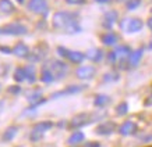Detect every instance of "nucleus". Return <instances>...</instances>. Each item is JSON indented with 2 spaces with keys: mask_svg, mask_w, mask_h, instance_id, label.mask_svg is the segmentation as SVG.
I'll return each instance as SVG.
<instances>
[{
  "mask_svg": "<svg viewBox=\"0 0 152 147\" xmlns=\"http://www.w3.org/2000/svg\"><path fill=\"white\" fill-rule=\"evenodd\" d=\"M53 27L67 33H77L81 31V27L77 22V14L70 11H57L53 17Z\"/></svg>",
  "mask_w": 152,
  "mask_h": 147,
  "instance_id": "1",
  "label": "nucleus"
},
{
  "mask_svg": "<svg viewBox=\"0 0 152 147\" xmlns=\"http://www.w3.org/2000/svg\"><path fill=\"white\" fill-rule=\"evenodd\" d=\"M130 54H131V50L129 46H120L109 54V61L119 68H126L129 67L127 63H129Z\"/></svg>",
  "mask_w": 152,
  "mask_h": 147,
  "instance_id": "2",
  "label": "nucleus"
},
{
  "mask_svg": "<svg viewBox=\"0 0 152 147\" xmlns=\"http://www.w3.org/2000/svg\"><path fill=\"white\" fill-rule=\"evenodd\" d=\"M53 126L50 121H43V122H39L34 126L32 132L29 135V139H31V142H39L42 138H43V135L46 133L48 130Z\"/></svg>",
  "mask_w": 152,
  "mask_h": 147,
  "instance_id": "3",
  "label": "nucleus"
},
{
  "mask_svg": "<svg viewBox=\"0 0 152 147\" xmlns=\"http://www.w3.org/2000/svg\"><path fill=\"white\" fill-rule=\"evenodd\" d=\"M45 68L49 69L53 75H55L56 79H60L63 78L67 72V67H66L64 63H61V61H57V60H52L49 63L45 64Z\"/></svg>",
  "mask_w": 152,
  "mask_h": 147,
  "instance_id": "4",
  "label": "nucleus"
},
{
  "mask_svg": "<svg viewBox=\"0 0 152 147\" xmlns=\"http://www.w3.org/2000/svg\"><path fill=\"white\" fill-rule=\"evenodd\" d=\"M28 32V29L25 25L23 24H9L4 27L0 28V35H14V36H18V35H25Z\"/></svg>",
  "mask_w": 152,
  "mask_h": 147,
  "instance_id": "5",
  "label": "nucleus"
},
{
  "mask_svg": "<svg viewBox=\"0 0 152 147\" xmlns=\"http://www.w3.org/2000/svg\"><path fill=\"white\" fill-rule=\"evenodd\" d=\"M57 53H59L61 57H64V58L70 60L71 63H75V64H80V63H83L84 57H85V55H84L83 53H80V51L69 50V49H66V47H63V46L57 47Z\"/></svg>",
  "mask_w": 152,
  "mask_h": 147,
  "instance_id": "6",
  "label": "nucleus"
},
{
  "mask_svg": "<svg viewBox=\"0 0 152 147\" xmlns=\"http://www.w3.org/2000/svg\"><path fill=\"white\" fill-rule=\"evenodd\" d=\"M94 117H95V115L87 114V112L75 115L73 120H71V122H70V128L71 129H78V128H81V126H84V125L91 124L92 121L96 120V118H94Z\"/></svg>",
  "mask_w": 152,
  "mask_h": 147,
  "instance_id": "7",
  "label": "nucleus"
},
{
  "mask_svg": "<svg viewBox=\"0 0 152 147\" xmlns=\"http://www.w3.org/2000/svg\"><path fill=\"white\" fill-rule=\"evenodd\" d=\"M142 21L140 18H129L124 19L121 22V28L124 29L127 33H134V32H138L142 29Z\"/></svg>",
  "mask_w": 152,
  "mask_h": 147,
  "instance_id": "8",
  "label": "nucleus"
},
{
  "mask_svg": "<svg viewBox=\"0 0 152 147\" xmlns=\"http://www.w3.org/2000/svg\"><path fill=\"white\" fill-rule=\"evenodd\" d=\"M28 9L35 14H41V15H46L49 11V6H48L46 0H31Z\"/></svg>",
  "mask_w": 152,
  "mask_h": 147,
  "instance_id": "9",
  "label": "nucleus"
},
{
  "mask_svg": "<svg viewBox=\"0 0 152 147\" xmlns=\"http://www.w3.org/2000/svg\"><path fill=\"white\" fill-rule=\"evenodd\" d=\"M94 75H95V68L91 65H85L77 69V76L80 79H91L94 78Z\"/></svg>",
  "mask_w": 152,
  "mask_h": 147,
  "instance_id": "10",
  "label": "nucleus"
},
{
  "mask_svg": "<svg viewBox=\"0 0 152 147\" xmlns=\"http://www.w3.org/2000/svg\"><path fill=\"white\" fill-rule=\"evenodd\" d=\"M13 54L17 55V57H21V58H25V57H29L31 51H29L27 45H24V43H17L13 49Z\"/></svg>",
  "mask_w": 152,
  "mask_h": 147,
  "instance_id": "11",
  "label": "nucleus"
},
{
  "mask_svg": "<svg viewBox=\"0 0 152 147\" xmlns=\"http://www.w3.org/2000/svg\"><path fill=\"white\" fill-rule=\"evenodd\" d=\"M119 132L123 136H130V135H133L137 132V125L134 124V122H131V121H127V122H124V124L120 126Z\"/></svg>",
  "mask_w": 152,
  "mask_h": 147,
  "instance_id": "12",
  "label": "nucleus"
},
{
  "mask_svg": "<svg viewBox=\"0 0 152 147\" xmlns=\"http://www.w3.org/2000/svg\"><path fill=\"white\" fill-rule=\"evenodd\" d=\"M85 86H78V85H71L69 86L67 89H63V90H60V92L55 93L53 97H61V96H66V94H74V93H78L81 90H84Z\"/></svg>",
  "mask_w": 152,
  "mask_h": 147,
  "instance_id": "13",
  "label": "nucleus"
},
{
  "mask_svg": "<svg viewBox=\"0 0 152 147\" xmlns=\"http://www.w3.org/2000/svg\"><path fill=\"white\" fill-rule=\"evenodd\" d=\"M115 129H116L115 122H103V124H101L98 126L96 133L98 135H110L115 132Z\"/></svg>",
  "mask_w": 152,
  "mask_h": 147,
  "instance_id": "14",
  "label": "nucleus"
},
{
  "mask_svg": "<svg viewBox=\"0 0 152 147\" xmlns=\"http://www.w3.org/2000/svg\"><path fill=\"white\" fill-rule=\"evenodd\" d=\"M144 54V50L142 49H138V50L133 51L130 54V58H129V67H137L138 63L141 61V57Z\"/></svg>",
  "mask_w": 152,
  "mask_h": 147,
  "instance_id": "15",
  "label": "nucleus"
},
{
  "mask_svg": "<svg viewBox=\"0 0 152 147\" xmlns=\"http://www.w3.org/2000/svg\"><path fill=\"white\" fill-rule=\"evenodd\" d=\"M116 21H117V13H116V11H109V13L105 14V18H103V27L105 28H112Z\"/></svg>",
  "mask_w": 152,
  "mask_h": 147,
  "instance_id": "16",
  "label": "nucleus"
},
{
  "mask_svg": "<svg viewBox=\"0 0 152 147\" xmlns=\"http://www.w3.org/2000/svg\"><path fill=\"white\" fill-rule=\"evenodd\" d=\"M0 11L6 14H11L15 11V7L10 0H0Z\"/></svg>",
  "mask_w": 152,
  "mask_h": 147,
  "instance_id": "17",
  "label": "nucleus"
},
{
  "mask_svg": "<svg viewBox=\"0 0 152 147\" xmlns=\"http://www.w3.org/2000/svg\"><path fill=\"white\" fill-rule=\"evenodd\" d=\"M17 132H18V129L15 128V126L7 128V129L4 130V133H3V136H1V140H3V142H10V140H13L14 136L17 135Z\"/></svg>",
  "mask_w": 152,
  "mask_h": 147,
  "instance_id": "18",
  "label": "nucleus"
},
{
  "mask_svg": "<svg viewBox=\"0 0 152 147\" xmlns=\"http://www.w3.org/2000/svg\"><path fill=\"white\" fill-rule=\"evenodd\" d=\"M102 42H103V45L106 46H113L117 43V36H116L115 33H106L102 36Z\"/></svg>",
  "mask_w": 152,
  "mask_h": 147,
  "instance_id": "19",
  "label": "nucleus"
},
{
  "mask_svg": "<svg viewBox=\"0 0 152 147\" xmlns=\"http://www.w3.org/2000/svg\"><path fill=\"white\" fill-rule=\"evenodd\" d=\"M109 101H110V99L106 96V94H98V96L95 97V100H94V104L96 107H105Z\"/></svg>",
  "mask_w": 152,
  "mask_h": 147,
  "instance_id": "20",
  "label": "nucleus"
},
{
  "mask_svg": "<svg viewBox=\"0 0 152 147\" xmlns=\"http://www.w3.org/2000/svg\"><path fill=\"white\" fill-rule=\"evenodd\" d=\"M102 55H103V53L99 49H92V50H89L87 53V57L92 61H99L102 58Z\"/></svg>",
  "mask_w": 152,
  "mask_h": 147,
  "instance_id": "21",
  "label": "nucleus"
},
{
  "mask_svg": "<svg viewBox=\"0 0 152 147\" xmlns=\"http://www.w3.org/2000/svg\"><path fill=\"white\" fill-rule=\"evenodd\" d=\"M83 140H84V133H83V132H80V130L74 132V133L69 138V143H70V144H78V143H81Z\"/></svg>",
  "mask_w": 152,
  "mask_h": 147,
  "instance_id": "22",
  "label": "nucleus"
},
{
  "mask_svg": "<svg viewBox=\"0 0 152 147\" xmlns=\"http://www.w3.org/2000/svg\"><path fill=\"white\" fill-rule=\"evenodd\" d=\"M41 79H42V82H45V83H50L55 81V75L49 71V69L46 68H43V71H42V75H41Z\"/></svg>",
  "mask_w": 152,
  "mask_h": 147,
  "instance_id": "23",
  "label": "nucleus"
},
{
  "mask_svg": "<svg viewBox=\"0 0 152 147\" xmlns=\"http://www.w3.org/2000/svg\"><path fill=\"white\" fill-rule=\"evenodd\" d=\"M14 79L17 82H24L27 81V74H25V68H17L14 72Z\"/></svg>",
  "mask_w": 152,
  "mask_h": 147,
  "instance_id": "24",
  "label": "nucleus"
},
{
  "mask_svg": "<svg viewBox=\"0 0 152 147\" xmlns=\"http://www.w3.org/2000/svg\"><path fill=\"white\" fill-rule=\"evenodd\" d=\"M24 68H25V74H27V81L34 82L35 81V68L32 65H28V67H24Z\"/></svg>",
  "mask_w": 152,
  "mask_h": 147,
  "instance_id": "25",
  "label": "nucleus"
},
{
  "mask_svg": "<svg viewBox=\"0 0 152 147\" xmlns=\"http://www.w3.org/2000/svg\"><path fill=\"white\" fill-rule=\"evenodd\" d=\"M117 79H119V74L117 72H107L105 76H103V81H105V82H115Z\"/></svg>",
  "mask_w": 152,
  "mask_h": 147,
  "instance_id": "26",
  "label": "nucleus"
},
{
  "mask_svg": "<svg viewBox=\"0 0 152 147\" xmlns=\"http://www.w3.org/2000/svg\"><path fill=\"white\" fill-rule=\"evenodd\" d=\"M116 111H117V114L119 115H124L126 112L129 111V106H127V103H121V104H119L117 108H116Z\"/></svg>",
  "mask_w": 152,
  "mask_h": 147,
  "instance_id": "27",
  "label": "nucleus"
},
{
  "mask_svg": "<svg viewBox=\"0 0 152 147\" xmlns=\"http://www.w3.org/2000/svg\"><path fill=\"white\" fill-rule=\"evenodd\" d=\"M140 3H141V0H129V1H127V9L129 10L137 9L140 6Z\"/></svg>",
  "mask_w": 152,
  "mask_h": 147,
  "instance_id": "28",
  "label": "nucleus"
},
{
  "mask_svg": "<svg viewBox=\"0 0 152 147\" xmlns=\"http://www.w3.org/2000/svg\"><path fill=\"white\" fill-rule=\"evenodd\" d=\"M42 99H41V94L39 93H34V94H31V96L28 97V101L29 103H32V104H35V103H39Z\"/></svg>",
  "mask_w": 152,
  "mask_h": 147,
  "instance_id": "29",
  "label": "nucleus"
},
{
  "mask_svg": "<svg viewBox=\"0 0 152 147\" xmlns=\"http://www.w3.org/2000/svg\"><path fill=\"white\" fill-rule=\"evenodd\" d=\"M69 4H84L85 0H66Z\"/></svg>",
  "mask_w": 152,
  "mask_h": 147,
  "instance_id": "30",
  "label": "nucleus"
},
{
  "mask_svg": "<svg viewBox=\"0 0 152 147\" xmlns=\"http://www.w3.org/2000/svg\"><path fill=\"white\" fill-rule=\"evenodd\" d=\"M0 50L6 53V54H10V53H13V49H9V47H4V46H0Z\"/></svg>",
  "mask_w": 152,
  "mask_h": 147,
  "instance_id": "31",
  "label": "nucleus"
},
{
  "mask_svg": "<svg viewBox=\"0 0 152 147\" xmlns=\"http://www.w3.org/2000/svg\"><path fill=\"white\" fill-rule=\"evenodd\" d=\"M145 106H148V107L152 106V93L147 97V100H145Z\"/></svg>",
  "mask_w": 152,
  "mask_h": 147,
  "instance_id": "32",
  "label": "nucleus"
},
{
  "mask_svg": "<svg viewBox=\"0 0 152 147\" xmlns=\"http://www.w3.org/2000/svg\"><path fill=\"white\" fill-rule=\"evenodd\" d=\"M84 147H101V144L96 142H91V143H88V144H85Z\"/></svg>",
  "mask_w": 152,
  "mask_h": 147,
  "instance_id": "33",
  "label": "nucleus"
},
{
  "mask_svg": "<svg viewBox=\"0 0 152 147\" xmlns=\"http://www.w3.org/2000/svg\"><path fill=\"white\" fill-rule=\"evenodd\" d=\"M149 140H152V133L151 135H147V136H142V138H141V142H149Z\"/></svg>",
  "mask_w": 152,
  "mask_h": 147,
  "instance_id": "34",
  "label": "nucleus"
},
{
  "mask_svg": "<svg viewBox=\"0 0 152 147\" xmlns=\"http://www.w3.org/2000/svg\"><path fill=\"white\" fill-rule=\"evenodd\" d=\"M9 92H11V93H17V92H20V87H10Z\"/></svg>",
  "mask_w": 152,
  "mask_h": 147,
  "instance_id": "35",
  "label": "nucleus"
},
{
  "mask_svg": "<svg viewBox=\"0 0 152 147\" xmlns=\"http://www.w3.org/2000/svg\"><path fill=\"white\" fill-rule=\"evenodd\" d=\"M148 27L151 28V31H152V17L149 19H148Z\"/></svg>",
  "mask_w": 152,
  "mask_h": 147,
  "instance_id": "36",
  "label": "nucleus"
},
{
  "mask_svg": "<svg viewBox=\"0 0 152 147\" xmlns=\"http://www.w3.org/2000/svg\"><path fill=\"white\" fill-rule=\"evenodd\" d=\"M98 3H109V1H110V0H96Z\"/></svg>",
  "mask_w": 152,
  "mask_h": 147,
  "instance_id": "37",
  "label": "nucleus"
},
{
  "mask_svg": "<svg viewBox=\"0 0 152 147\" xmlns=\"http://www.w3.org/2000/svg\"><path fill=\"white\" fill-rule=\"evenodd\" d=\"M17 1H18V3H24V0H17Z\"/></svg>",
  "mask_w": 152,
  "mask_h": 147,
  "instance_id": "38",
  "label": "nucleus"
},
{
  "mask_svg": "<svg viewBox=\"0 0 152 147\" xmlns=\"http://www.w3.org/2000/svg\"><path fill=\"white\" fill-rule=\"evenodd\" d=\"M1 106H3V104H1V103H0V110H1Z\"/></svg>",
  "mask_w": 152,
  "mask_h": 147,
  "instance_id": "39",
  "label": "nucleus"
},
{
  "mask_svg": "<svg viewBox=\"0 0 152 147\" xmlns=\"http://www.w3.org/2000/svg\"><path fill=\"white\" fill-rule=\"evenodd\" d=\"M121 1H126V0H121ZM127 1H129V0H127Z\"/></svg>",
  "mask_w": 152,
  "mask_h": 147,
  "instance_id": "40",
  "label": "nucleus"
}]
</instances>
